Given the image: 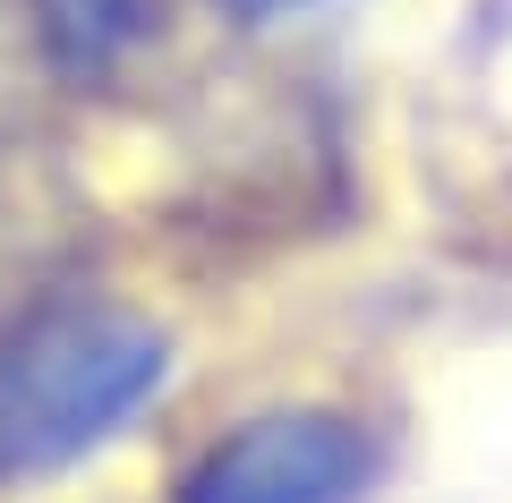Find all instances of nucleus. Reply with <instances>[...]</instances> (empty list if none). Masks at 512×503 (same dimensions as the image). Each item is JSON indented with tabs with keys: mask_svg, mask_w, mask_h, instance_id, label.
Returning <instances> with one entry per match:
<instances>
[{
	"mask_svg": "<svg viewBox=\"0 0 512 503\" xmlns=\"http://www.w3.org/2000/svg\"><path fill=\"white\" fill-rule=\"evenodd\" d=\"M171 384V333L137 307L52 290L0 316V486L52 478Z\"/></svg>",
	"mask_w": 512,
	"mask_h": 503,
	"instance_id": "f257e3e1",
	"label": "nucleus"
},
{
	"mask_svg": "<svg viewBox=\"0 0 512 503\" xmlns=\"http://www.w3.org/2000/svg\"><path fill=\"white\" fill-rule=\"evenodd\" d=\"M384 478V444L367 418L291 401L222 427L197 461L180 469L171 503H367Z\"/></svg>",
	"mask_w": 512,
	"mask_h": 503,
	"instance_id": "f03ea898",
	"label": "nucleus"
},
{
	"mask_svg": "<svg viewBox=\"0 0 512 503\" xmlns=\"http://www.w3.org/2000/svg\"><path fill=\"white\" fill-rule=\"evenodd\" d=\"M35 9H43V43H52V77H103L163 18L154 0H35Z\"/></svg>",
	"mask_w": 512,
	"mask_h": 503,
	"instance_id": "7ed1b4c3",
	"label": "nucleus"
},
{
	"mask_svg": "<svg viewBox=\"0 0 512 503\" xmlns=\"http://www.w3.org/2000/svg\"><path fill=\"white\" fill-rule=\"evenodd\" d=\"M52 77V43H43V9L35 0H0V128H18L26 103Z\"/></svg>",
	"mask_w": 512,
	"mask_h": 503,
	"instance_id": "20e7f679",
	"label": "nucleus"
},
{
	"mask_svg": "<svg viewBox=\"0 0 512 503\" xmlns=\"http://www.w3.org/2000/svg\"><path fill=\"white\" fill-rule=\"evenodd\" d=\"M239 26H274V18H299V9H316V0H222Z\"/></svg>",
	"mask_w": 512,
	"mask_h": 503,
	"instance_id": "39448f33",
	"label": "nucleus"
}]
</instances>
